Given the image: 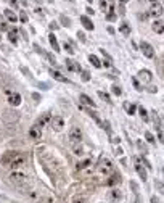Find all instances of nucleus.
Instances as JSON below:
<instances>
[{"label": "nucleus", "instance_id": "nucleus-1", "mask_svg": "<svg viewBox=\"0 0 164 203\" xmlns=\"http://www.w3.org/2000/svg\"><path fill=\"white\" fill-rule=\"evenodd\" d=\"M27 180H29L27 174L23 173V171H18V169H15V171L10 174V182L15 184V185H24V184H27Z\"/></svg>", "mask_w": 164, "mask_h": 203}, {"label": "nucleus", "instance_id": "nucleus-2", "mask_svg": "<svg viewBox=\"0 0 164 203\" xmlns=\"http://www.w3.org/2000/svg\"><path fill=\"white\" fill-rule=\"evenodd\" d=\"M98 173L103 174V176H108V174L113 173V163L108 160V158H101L98 163Z\"/></svg>", "mask_w": 164, "mask_h": 203}, {"label": "nucleus", "instance_id": "nucleus-3", "mask_svg": "<svg viewBox=\"0 0 164 203\" xmlns=\"http://www.w3.org/2000/svg\"><path fill=\"white\" fill-rule=\"evenodd\" d=\"M26 163H27L26 155L18 153V155L13 158V161L10 163V168H11V169H19V168H23V166H26Z\"/></svg>", "mask_w": 164, "mask_h": 203}, {"label": "nucleus", "instance_id": "nucleus-4", "mask_svg": "<svg viewBox=\"0 0 164 203\" xmlns=\"http://www.w3.org/2000/svg\"><path fill=\"white\" fill-rule=\"evenodd\" d=\"M68 139H69V142H71L72 145L81 144V140H82V132H81V129H79V127H72L71 131H69Z\"/></svg>", "mask_w": 164, "mask_h": 203}, {"label": "nucleus", "instance_id": "nucleus-5", "mask_svg": "<svg viewBox=\"0 0 164 203\" xmlns=\"http://www.w3.org/2000/svg\"><path fill=\"white\" fill-rule=\"evenodd\" d=\"M50 127H52L53 131H56V132L63 131V127H65V119H63L61 116H53L52 121H50Z\"/></svg>", "mask_w": 164, "mask_h": 203}, {"label": "nucleus", "instance_id": "nucleus-6", "mask_svg": "<svg viewBox=\"0 0 164 203\" xmlns=\"http://www.w3.org/2000/svg\"><path fill=\"white\" fill-rule=\"evenodd\" d=\"M140 50H142V53L146 56V58H153V56H155V50H153V47H151L148 42H142V44H140Z\"/></svg>", "mask_w": 164, "mask_h": 203}, {"label": "nucleus", "instance_id": "nucleus-7", "mask_svg": "<svg viewBox=\"0 0 164 203\" xmlns=\"http://www.w3.org/2000/svg\"><path fill=\"white\" fill-rule=\"evenodd\" d=\"M3 115H5L3 118H5V121H7V123H16L19 119V113L15 111V110H7Z\"/></svg>", "mask_w": 164, "mask_h": 203}, {"label": "nucleus", "instance_id": "nucleus-8", "mask_svg": "<svg viewBox=\"0 0 164 203\" xmlns=\"http://www.w3.org/2000/svg\"><path fill=\"white\" fill-rule=\"evenodd\" d=\"M148 15L151 16V18H159V16L162 15V5H159V3L151 5V8H150V11H148Z\"/></svg>", "mask_w": 164, "mask_h": 203}, {"label": "nucleus", "instance_id": "nucleus-9", "mask_svg": "<svg viewBox=\"0 0 164 203\" xmlns=\"http://www.w3.org/2000/svg\"><path fill=\"white\" fill-rule=\"evenodd\" d=\"M138 77H140V81H142L143 84H150L151 79H153V76H151V73L148 69H140L138 71Z\"/></svg>", "mask_w": 164, "mask_h": 203}, {"label": "nucleus", "instance_id": "nucleus-10", "mask_svg": "<svg viewBox=\"0 0 164 203\" xmlns=\"http://www.w3.org/2000/svg\"><path fill=\"white\" fill-rule=\"evenodd\" d=\"M8 103H10L11 106H18V105L21 103V95H19L18 92H11V94L8 95Z\"/></svg>", "mask_w": 164, "mask_h": 203}, {"label": "nucleus", "instance_id": "nucleus-11", "mask_svg": "<svg viewBox=\"0 0 164 203\" xmlns=\"http://www.w3.org/2000/svg\"><path fill=\"white\" fill-rule=\"evenodd\" d=\"M40 135H42V132H40V127H39L37 124L29 129V137L32 140H40Z\"/></svg>", "mask_w": 164, "mask_h": 203}, {"label": "nucleus", "instance_id": "nucleus-12", "mask_svg": "<svg viewBox=\"0 0 164 203\" xmlns=\"http://www.w3.org/2000/svg\"><path fill=\"white\" fill-rule=\"evenodd\" d=\"M155 124H156V134H158V139H159V142L164 144V132H162V127H161V121L159 118L155 116Z\"/></svg>", "mask_w": 164, "mask_h": 203}, {"label": "nucleus", "instance_id": "nucleus-13", "mask_svg": "<svg viewBox=\"0 0 164 203\" xmlns=\"http://www.w3.org/2000/svg\"><path fill=\"white\" fill-rule=\"evenodd\" d=\"M151 29H153L156 34H162L164 32V21L161 20H155L153 24H151Z\"/></svg>", "mask_w": 164, "mask_h": 203}, {"label": "nucleus", "instance_id": "nucleus-14", "mask_svg": "<svg viewBox=\"0 0 164 203\" xmlns=\"http://www.w3.org/2000/svg\"><path fill=\"white\" fill-rule=\"evenodd\" d=\"M50 74H52L53 76V79H55V81H58V82H69V79H68V77H65L63 74H61V73L60 71H55V69H50Z\"/></svg>", "mask_w": 164, "mask_h": 203}, {"label": "nucleus", "instance_id": "nucleus-15", "mask_svg": "<svg viewBox=\"0 0 164 203\" xmlns=\"http://www.w3.org/2000/svg\"><path fill=\"white\" fill-rule=\"evenodd\" d=\"M135 171L138 173V176H140V179H143V180H146V171L143 169V166H142V163H140V160H137L135 161Z\"/></svg>", "mask_w": 164, "mask_h": 203}, {"label": "nucleus", "instance_id": "nucleus-16", "mask_svg": "<svg viewBox=\"0 0 164 203\" xmlns=\"http://www.w3.org/2000/svg\"><path fill=\"white\" fill-rule=\"evenodd\" d=\"M50 121H52V116H50V113H44V115L37 119V126L42 127V126H45L47 123H50Z\"/></svg>", "mask_w": 164, "mask_h": 203}, {"label": "nucleus", "instance_id": "nucleus-17", "mask_svg": "<svg viewBox=\"0 0 164 203\" xmlns=\"http://www.w3.org/2000/svg\"><path fill=\"white\" fill-rule=\"evenodd\" d=\"M79 100H81L84 105H87V106H92V108H95V106H97V103H95V102H93L92 98H90L89 95H85V94H82L81 97H79Z\"/></svg>", "mask_w": 164, "mask_h": 203}, {"label": "nucleus", "instance_id": "nucleus-18", "mask_svg": "<svg viewBox=\"0 0 164 203\" xmlns=\"http://www.w3.org/2000/svg\"><path fill=\"white\" fill-rule=\"evenodd\" d=\"M121 197H122V194H121V190H117V189H113V190H110V192H108V198H110V200H113V201L119 200Z\"/></svg>", "mask_w": 164, "mask_h": 203}, {"label": "nucleus", "instance_id": "nucleus-19", "mask_svg": "<svg viewBox=\"0 0 164 203\" xmlns=\"http://www.w3.org/2000/svg\"><path fill=\"white\" fill-rule=\"evenodd\" d=\"M66 68L69 71H81V65L72 61V60H66Z\"/></svg>", "mask_w": 164, "mask_h": 203}, {"label": "nucleus", "instance_id": "nucleus-20", "mask_svg": "<svg viewBox=\"0 0 164 203\" xmlns=\"http://www.w3.org/2000/svg\"><path fill=\"white\" fill-rule=\"evenodd\" d=\"M81 23L84 24V27H85L87 31H93V23L90 21L87 16H81Z\"/></svg>", "mask_w": 164, "mask_h": 203}, {"label": "nucleus", "instance_id": "nucleus-21", "mask_svg": "<svg viewBox=\"0 0 164 203\" xmlns=\"http://www.w3.org/2000/svg\"><path fill=\"white\" fill-rule=\"evenodd\" d=\"M3 13H5V16H7V20H8V21H11V23H16V21H18V16H16L10 8H7V10L3 11Z\"/></svg>", "mask_w": 164, "mask_h": 203}, {"label": "nucleus", "instance_id": "nucleus-22", "mask_svg": "<svg viewBox=\"0 0 164 203\" xmlns=\"http://www.w3.org/2000/svg\"><path fill=\"white\" fill-rule=\"evenodd\" d=\"M48 41H50V45L53 47V50H56V52H60V45H58V41H56L55 34H50V36H48Z\"/></svg>", "mask_w": 164, "mask_h": 203}, {"label": "nucleus", "instance_id": "nucleus-23", "mask_svg": "<svg viewBox=\"0 0 164 203\" xmlns=\"http://www.w3.org/2000/svg\"><path fill=\"white\" fill-rule=\"evenodd\" d=\"M8 39H10V42L11 44H18V32H16V29L13 31V29H10L8 31Z\"/></svg>", "mask_w": 164, "mask_h": 203}, {"label": "nucleus", "instance_id": "nucleus-24", "mask_svg": "<svg viewBox=\"0 0 164 203\" xmlns=\"http://www.w3.org/2000/svg\"><path fill=\"white\" fill-rule=\"evenodd\" d=\"M89 61H90V63H92L95 68H101V66H103V63L98 60V56H95V55H89Z\"/></svg>", "mask_w": 164, "mask_h": 203}, {"label": "nucleus", "instance_id": "nucleus-25", "mask_svg": "<svg viewBox=\"0 0 164 203\" xmlns=\"http://www.w3.org/2000/svg\"><path fill=\"white\" fill-rule=\"evenodd\" d=\"M16 155H18V153H13V151H10L8 155H5V156L2 158V163H3V165H8V166H10V163L13 161V158H15Z\"/></svg>", "mask_w": 164, "mask_h": 203}, {"label": "nucleus", "instance_id": "nucleus-26", "mask_svg": "<svg viewBox=\"0 0 164 203\" xmlns=\"http://www.w3.org/2000/svg\"><path fill=\"white\" fill-rule=\"evenodd\" d=\"M119 180H121V177H119V174H114V176H111L108 180H106V185H114V184H117V182H119Z\"/></svg>", "mask_w": 164, "mask_h": 203}, {"label": "nucleus", "instance_id": "nucleus-27", "mask_svg": "<svg viewBox=\"0 0 164 203\" xmlns=\"http://www.w3.org/2000/svg\"><path fill=\"white\" fill-rule=\"evenodd\" d=\"M110 140H111V144H114V145H119V142H121L119 135H116L113 132H110Z\"/></svg>", "mask_w": 164, "mask_h": 203}, {"label": "nucleus", "instance_id": "nucleus-28", "mask_svg": "<svg viewBox=\"0 0 164 203\" xmlns=\"http://www.w3.org/2000/svg\"><path fill=\"white\" fill-rule=\"evenodd\" d=\"M63 48H65L69 55H74V48H72V45H71L69 42H65V44H63Z\"/></svg>", "mask_w": 164, "mask_h": 203}, {"label": "nucleus", "instance_id": "nucleus-29", "mask_svg": "<svg viewBox=\"0 0 164 203\" xmlns=\"http://www.w3.org/2000/svg\"><path fill=\"white\" fill-rule=\"evenodd\" d=\"M90 165H92V161H90V160H84V161H81V163L77 165V169H84V168H87V166H90Z\"/></svg>", "mask_w": 164, "mask_h": 203}, {"label": "nucleus", "instance_id": "nucleus-30", "mask_svg": "<svg viewBox=\"0 0 164 203\" xmlns=\"http://www.w3.org/2000/svg\"><path fill=\"white\" fill-rule=\"evenodd\" d=\"M145 139H146V140H148V142H150V144H155V142H156V140H155V135H153V134H151L150 131H146V132H145Z\"/></svg>", "mask_w": 164, "mask_h": 203}, {"label": "nucleus", "instance_id": "nucleus-31", "mask_svg": "<svg viewBox=\"0 0 164 203\" xmlns=\"http://www.w3.org/2000/svg\"><path fill=\"white\" fill-rule=\"evenodd\" d=\"M119 31L124 34V36H129V34H131V29H129V26H127V24H121Z\"/></svg>", "mask_w": 164, "mask_h": 203}, {"label": "nucleus", "instance_id": "nucleus-32", "mask_svg": "<svg viewBox=\"0 0 164 203\" xmlns=\"http://www.w3.org/2000/svg\"><path fill=\"white\" fill-rule=\"evenodd\" d=\"M98 97H100V98H103L105 102H108V103H110V102H111V98H110V95H108V94H105V92H101V90H100V92H98Z\"/></svg>", "mask_w": 164, "mask_h": 203}, {"label": "nucleus", "instance_id": "nucleus-33", "mask_svg": "<svg viewBox=\"0 0 164 203\" xmlns=\"http://www.w3.org/2000/svg\"><path fill=\"white\" fill-rule=\"evenodd\" d=\"M138 111H140V116H142V119H143V121H148V115H146V110L143 108V106H142V108H138Z\"/></svg>", "mask_w": 164, "mask_h": 203}, {"label": "nucleus", "instance_id": "nucleus-34", "mask_svg": "<svg viewBox=\"0 0 164 203\" xmlns=\"http://www.w3.org/2000/svg\"><path fill=\"white\" fill-rule=\"evenodd\" d=\"M106 18H108V21H114L116 20V13H114V10H113V7L110 8V13H108Z\"/></svg>", "mask_w": 164, "mask_h": 203}, {"label": "nucleus", "instance_id": "nucleus-35", "mask_svg": "<svg viewBox=\"0 0 164 203\" xmlns=\"http://www.w3.org/2000/svg\"><path fill=\"white\" fill-rule=\"evenodd\" d=\"M126 108H127V113H129V115H134L135 110H137V106H135V105H126Z\"/></svg>", "mask_w": 164, "mask_h": 203}, {"label": "nucleus", "instance_id": "nucleus-36", "mask_svg": "<svg viewBox=\"0 0 164 203\" xmlns=\"http://www.w3.org/2000/svg\"><path fill=\"white\" fill-rule=\"evenodd\" d=\"M111 90H113V94H114V95H121V94H122V90H121L119 86H113Z\"/></svg>", "mask_w": 164, "mask_h": 203}, {"label": "nucleus", "instance_id": "nucleus-37", "mask_svg": "<svg viewBox=\"0 0 164 203\" xmlns=\"http://www.w3.org/2000/svg\"><path fill=\"white\" fill-rule=\"evenodd\" d=\"M100 8H101V11H106L108 10V2L106 0H100Z\"/></svg>", "mask_w": 164, "mask_h": 203}, {"label": "nucleus", "instance_id": "nucleus-38", "mask_svg": "<svg viewBox=\"0 0 164 203\" xmlns=\"http://www.w3.org/2000/svg\"><path fill=\"white\" fill-rule=\"evenodd\" d=\"M19 21H21V23H27V15H26V11H21V15H19Z\"/></svg>", "mask_w": 164, "mask_h": 203}, {"label": "nucleus", "instance_id": "nucleus-39", "mask_svg": "<svg viewBox=\"0 0 164 203\" xmlns=\"http://www.w3.org/2000/svg\"><path fill=\"white\" fill-rule=\"evenodd\" d=\"M82 81H90V74H89V73L87 71H82Z\"/></svg>", "mask_w": 164, "mask_h": 203}, {"label": "nucleus", "instance_id": "nucleus-40", "mask_svg": "<svg viewBox=\"0 0 164 203\" xmlns=\"http://www.w3.org/2000/svg\"><path fill=\"white\" fill-rule=\"evenodd\" d=\"M77 37L81 39V42H85V41H87V39H85V34H84V32H81V31L77 32Z\"/></svg>", "mask_w": 164, "mask_h": 203}, {"label": "nucleus", "instance_id": "nucleus-41", "mask_svg": "<svg viewBox=\"0 0 164 203\" xmlns=\"http://www.w3.org/2000/svg\"><path fill=\"white\" fill-rule=\"evenodd\" d=\"M0 31H8V26H7V23H0Z\"/></svg>", "mask_w": 164, "mask_h": 203}, {"label": "nucleus", "instance_id": "nucleus-42", "mask_svg": "<svg viewBox=\"0 0 164 203\" xmlns=\"http://www.w3.org/2000/svg\"><path fill=\"white\" fill-rule=\"evenodd\" d=\"M74 153H76V155H82V148H81V147H76V148H74Z\"/></svg>", "mask_w": 164, "mask_h": 203}, {"label": "nucleus", "instance_id": "nucleus-43", "mask_svg": "<svg viewBox=\"0 0 164 203\" xmlns=\"http://www.w3.org/2000/svg\"><path fill=\"white\" fill-rule=\"evenodd\" d=\"M50 29H52V31L58 29V24H56V23H50Z\"/></svg>", "mask_w": 164, "mask_h": 203}, {"label": "nucleus", "instance_id": "nucleus-44", "mask_svg": "<svg viewBox=\"0 0 164 203\" xmlns=\"http://www.w3.org/2000/svg\"><path fill=\"white\" fill-rule=\"evenodd\" d=\"M134 86H135V89H137V90H142V89H140V84H138L137 79H134Z\"/></svg>", "mask_w": 164, "mask_h": 203}, {"label": "nucleus", "instance_id": "nucleus-45", "mask_svg": "<svg viewBox=\"0 0 164 203\" xmlns=\"http://www.w3.org/2000/svg\"><path fill=\"white\" fill-rule=\"evenodd\" d=\"M151 203H161L159 198H156V197H151Z\"/></svg>", "mask_w": 164, "mask_h": 203}, {"label": "nucleus", "instance_id": "nucleus-46", "mask_svg": "<svg viewBox=\"0 0 164 203\" xmlns=\"http://www.w3.org/2000/svg\"><path fill=\"white\" fill-rule=\"evenodd\" d=\"M103 127L106 129V131H110V123H108V121H106V123H103Z\"/></svg>", "mask_w": 164, "mask_h": 203}, {"label": "nucleus", "instance_id": "nucleus-47", "mask_svg": "<svg viewBox=\"0 0 164 203\" xmlns=\"http://www.w3.org/2000/svg\"><path fill=\"white\" fill-rule=\"evenodd\" d=\"M116 155H122V148H119V147H117V148H116Z\"/></svg>", "mask_w": 164, "mask_h": 203}, {"label": "nucleus", "instance_id": "nucleus-48", "mask_svg": "<svg viewBox=\"0 0 164 203\" xmlns=\"http://www.w3.org/2000/svg\"><path fill=\"white\" fill-rule=\"evenodd\" d=\"M85 11H87V13H89V15H93V10H92V8H90V7H89V8H87Z\"/></svg>", "mask_w": 164, "mask_h": 203}, {"label": "nucleus", "instance_id": "nucleus-49", "mask_svg": "<svg viewBox=\"0 0 164 203\" xmlns=\"http://www.w3.org/2000/svg\"><path fill=\"white\" fill-rule=\"evenodd\" d=\"M126 2H129V0H121V3H126Z\"/></svg>", "mask_w": 164, "mask_h": 203}, {"label": "nucleus", "instance_id": "nucleus-50", "mask_svg": "<svg viewBox=\"0 0 164 203\" xmlns=\"http://www.w3.org/2000/svg\"><path fill=\"white\" fill-rule=\"evenodd\" d=\"M19 2H21V3H26V0H19Z\"/></svg>", "mask_w": 164, "mask_h": 203}, {"label": "nucleus", "instance_id": "nucleus-51", "mask_svg": "<svg viewBox=\"0 0 164 203\" xmlns=\"http://www.w3.org/2000/svg\"><path fill=\"white\" fill-rule=\"evenodd\" d=\"M87 2H92V0H87Z\"/></svg>", "mask_w": 164, "mask_h": 203}, {"label": "nucleus", "instance_id": "nucleus-52", "mask_svg": "<svg viewBox=\"0 0 164 203\" xmlns=\"http://www.w3.org/2000/svg\"><path fill=\"white\" fill-rule=\"evenodd\" d=\"M34 2H39V0H34Z\"/></svg>", "mask_w": 164, "mask_h": 203}, {"label": "nucleus", "instance_id": "nucleus-53", "mask_svg": "<svg viewBox=\"0 0 164 203\" xmlns=\"http://www.w3.org/2000/svg\"><path fill=\"white\" fill-rule=\"evenodd\" d=\"M162 5H164V0H162Z\"/></svg>", "mask_w": 164, "mask_h": 203}]
</instances>
